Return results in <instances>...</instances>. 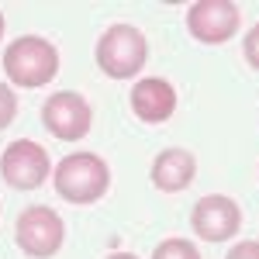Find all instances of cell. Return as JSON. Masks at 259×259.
<instances>
[{
  "mask_svg": "<svg viewBox=\"0 0 259 259\" xmlns=\"http://www.w3.org/2000/svg\"><path fill=\"white\" fill-rule=\"evenodd\" d=\"M225 259H259V242L256 239L239 242V245H232V249L225 252Z\"/></svg>",
  "mask_w": 259,
  "mask_h": 259,
  "instance_id": "cell-14",
  "label": "cell"
},
{
  "mask_svg": "<svg viewBox=\"0 0 259 259\" xmlns=\"http://www.w3.org/2000/svg\"><path fill=\"white\" fill-rule=\"evenodd\" d=\"M239 24H242V14L232 0H200L187 11L190 35L204 45H221V41L235 38Z\"/></svg>",
  "mask_w": 259,
  "mask_h": 259,
  "instance_id": "cell-7",
  "label": "cell"
},
{
  "mask_svg": "<svg viewBox=\"0 0 259 259\" xmlns=\"http://www.w3.org/2000/svg\"><path fill=\"white\" fill-rule=\"evenodd\" d=\"M0 38H4V14H0Z\"/></svg>",
  "mask_w": 259,
  "mask_h": 259,
  "instance_id": "cell-16",
  "label": "cell"
},
{
  "mask_svg": "<svg viewBox=\"0 0 259 259\" xmlns=\"http://www.w3.org/2000/svg\"><path fill=\"white\" fill-rule=\"evenodd\" d=\"M18 118V97H14V90L11 87H4L0 83V132L4 128H11Z\"/></svg>",
  "mask_w": 259,
  "mask_h": 259,
  "instance_id": "cell-12",
  "label": "cell"
},
{
  "mask_svg": "<svg viewBox=\"0 0 259 259\" xmlns=\"http://www.w3.org/2000/svg\"><path fill=\"white\" fill-rule=\"evenodd\" d=\"M62 239H66V225L62 218L45 207V204H31L18 214V225H14V242L24 256L31 259H49L62 249Z\"/></svg>",
  "mask_w": 259,
  "mask_h": 259,
  "instance_id": "cell-4",
  "label": "cell"
},
{
  "mask_svg": "<svg viewBox=\"0 0 259 259\" xmlns=\"http://www.w3.org/2000/svg\"><path fill=\"white\" fill-rule=\"evenodd\" d=\"M149 177H152V187L156 190H162V194H180V190H187L197 180V159H194L190 149H180V145L162 149L159 156L152 159Z\"/></svg>",
  "mask_w": 259,
  "mask_h": 259,
  "instance_id": "cell-10",
  "label": "cell"
},
{
  "mask_svg": "<svg viewBox=\"0 0 259 259\" xmlns=\"http://www.w3.org/2000/svg\"><path fill=\"white\" fill-rule=\"evenodd\" d=\"M132 111L145 124H162L177 111V87L162 76H142L132 87Z\"/></svg>",
  "mask_w": 259,
  "mask_h": 259,
  "instance_id": "cell-9",
  "label": "cell"
},
{
  "mask_svg": "<svg viewBox=\"0 0 259 259\" xmlns=\"http://www.w3.org/2000/svg\"><path fill=\"white\" fill-rule=\"evenodd\" d=\"M242 52H245L249 66H252V69H259V24H252V28H249V35H245V41H242Z\"/></svg>",
  "mask_w": 259,
  "mask_h": 259,
  "instance_id": "cell-13",
  "label": "cell"
},
{
  "mask_svg": "<svg viewBox=\"0 0 259 259\" xmlns=\"http://www.w3.org/2000/svg\"><path fill=\"white\" fill-rule=\"evenodd\" d=\"M97 66L111 80H135L149 62V41L135 24H111L97 38Z\"/></svg>",
  "mask_w": 259,
  "mask_h": 259,
  "instance_id": "cell-3",
  "label": "cell"
},
{
  "mask_svg": "<svg viewBox=\"0 0 259 259\" xmlns=\"http://www.w3.org/2000/svg\"><path fill=\"white\" fill-rule=\"evenodd\" d=\"M152 259H200V249L190 239H166L156 245Z\"/></svg>",
  "mask_w": 259,
  "mask_h": 259,
  "instance_id": "cell-11",
  "label": "cell"
},
{
  "mask_svg": "<svg viewBox=\"0 0 259 259\" xmlns=\"http://www.w3.org/2000/svg\"><path fill=\"white\" fill-rule=\"evenodd\" d=\"M0 177L14 190H38L41 183L52 177V159H49V152L38 142L18 139L0 156Z\"/></svg>",
  "mask_w": 259,
  "mask_h": 259,
  "instance_id": "cell-5",
  "label": "cell"
},
{
  "mask_svg": "<svg viewBox=\"0 0 259 259\" xmlns=\"http://www.w3.org/2000/svg\"><path fill=\"white\" fill-rule=\"evenodd\" d=\"M190 225L204 242H228L242 228V207L225 194H207L194 204Z\"/></svg>",
  "mask_w": 259,
  "mask_h": 259,
  "instance_id": "cell-8",
  "label": "cell"
},
{
  "mask_svg": "<svg viewBox=\"0 0 259 259\" xmlns=\"http://www.w3.org/2000/svg\"><path fill=\"white\" fill-rule=\"evenodd\" d=\"M56 194L69 204H97L111 187V169L97 152H69L52 169Z\"/></svg>",
  "mask_w": 259,
  "mask_h": 259,
  "instance_id": "cell-2",
  "label": "cell"
},
{
  "mask_svg": "<svg viewBox=\"0 0 259 259\" xmlns=\"http://www.w3.org/2000/svg\"><path fill=\"white\" fill-rule=\"evenodd\" d=\"M41 124L59 142H80L94 124V111L76 90H56L41 104Z\"/></svg>",
  "mask_w": 259,
  "mask_h": 259,
  "instance_id": "cell-6",
  "label": "cell"
},
{
  "mask_svg": "<svg viewBox=\"0 0 259 259\" xmlns=\"http://www.w3.org/2000/svg\"><path fill=\"white\" fill-rule=\"evenodd\" d=\"M107 259H139V256H132V252H111Z\"/></svg>",
  "mask_w": 259,
  "mask_h": 259,
  "instance_id": "cell-15",
  "label": "cell"
},
{
  "mask_svg": "<svg viewBox=\"0 0 259 259\" xmlns=\"http://www.w3.org/2000/svg\"><path fill=\"white\" fill-rule=\"evenodd\" d=\"M4 73L14 87H49L59 73V49L41 35H21L4 49Z\"/></svg>",
  "mask_w": 259,
  "mask_h": 259,
  "instance_id": "cell-1",
  "label": "cell"
}]
</instances>
